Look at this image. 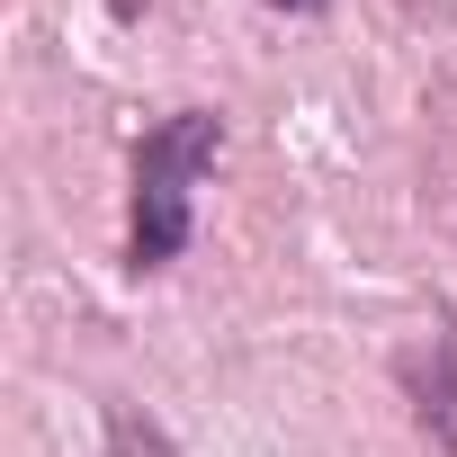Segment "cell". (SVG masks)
Here are the masks:
<instances>
[{
	"mask_svg": "<svg viewBox=\"0 0 457 457\" xmlns=\"http://www.w3.org/2000/svg\"><path fill=\"white\" fill-rule=\"evenodd\" d=\"M179 243H188V188L135 179V270H162Z\"/></svg>",
	"mask_w": 457,
	"mask_h": 457,
	"instance_id": "7a4b0ae2",
	"label": "cell"
},
{
	"mask_svg": "<svg viewBox=\"0 0 457 457\" xmlns=\"http://www.w3.org/2000/svg\"><path fill=\"white\" fill-rule=\"evenodd\" d=\"M270 10H296V19H314V10H332V0H270Z\"/></svg>",
	"mask_w": 457,
	"mask_h": 457,
	"instance_id": "5b68a950",
	"label": "cell"
},
{
	"mask_svg": "<svg viewBox=\"0 0 457 457\" xmlns=\"http://www.w3.org/2000/svg\"><path fill=\"white\" fill-rule=\"evenodd\" d=\"M215 144H224L215 108H179L170 126H153V135H144V153H135V179H170V188H188V179L215 162Z\"/></svg>",
	"mask_w": 457,
	"mask_h": 457,
	"instance_id": "6da1fadb",
	"label": "cell"
},
{
	"mask_svg": "<svg viewBox=\"0 0 457 457\" xmlns=\"http://www.w3.org/2000/svg\"><path fill=\"white\" fill-rule=\"evenodd\" d=\"M421 421L457 448V323L439 314V386H421Z\"/></svg>",
	"mask_w": 457,
	"mask_h": 457,
	"instance_id": "3957f363",
	"label": "cell"
},
{
	"mask_svg": "<svg viewBox=\"0 0 457 457\" xmlns=\"http://www.w3.org/2000/svg\"><path fill=\"white\" fill-rule=\"evenodd\" d=\"M108 457H170V430L135 403H108Z\"/></svg>",
	"mask_w": 457,
	"mask_h": 457,
	"instance_id": "277c9868",
	"label": "cell"
}]
</instances>
